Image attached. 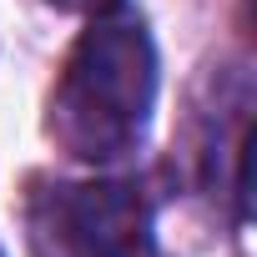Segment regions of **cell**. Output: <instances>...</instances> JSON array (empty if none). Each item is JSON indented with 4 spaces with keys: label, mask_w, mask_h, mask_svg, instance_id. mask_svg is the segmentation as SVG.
Wrapping results in <instances>:
<instances>
[{
    "label": "cell",
    "mask_w": 257,
    "mask_h": 257,
    "mask_svg": "<svg viewBox=\"0 0 257 257\" xmlns=\"http://www.w3.org/2000/svg\"><path fill=\"white\" fill-rule=\"evenodd\" d=\"M157 106V46L137 16H101L66 56L51 132L81 162L126 157Z\"/></svg>",
    "instance_id": "1"
},
{
    "label": "cell",
    "mask_w": 257,
    "mask_h": 257,
    "mask_svg": "<svg viewBox=\"0 0 257 257\" xmlns=\"http://www.w3.org/2000/svg\"><path fill=\"white\" fill-rule=\"evenodd\" d=\"M61 257H137L147 237V202L132 182H86L66 187L56 202Z\"/></svg>",
    "instance_id": "2"
},
{
    "label": "cell",
    "mask_w": 257,
    "mask_h": 257,
    "mask_svg": "<svg viewBox=\"0 0 257 257\" xmlns=\"http://www.w3.org/2000/svg\"><path fill=\"white\" fill-rule=\"evenodd\" d=\"M46 6H56V11H66V16H91V21H101V16H116V11H121V0H46Z\"/></svg>",
    "instance_id": "3"
},
{
    "label": "cell",
    "mask_w": 257,
    "mask_h": 257,
    "mask_svg": "<svg viewBox=\"0 0 257 257\" xmlns=\"http://www.w3.org/2000/svg\"><path fill=\"white\" fill-rule=\"evenodd\" d=\"M137 257H162V252H157V247H152V242H147V247H142V252H137Z\"/></svg>",
    "instance_id": "4"
},
{
    "label": "cell",
    "mask_w": 257,
    "mask_h": 257,
    "mask_svg": "<svg viewBox=\"0 0 257 257\" xmlns=\"http://www.w3.org/2000/svg\"><path fill=\"white\" fill-rule=\"evenodd\" d=\"M0 257H6V252H0Z\"/></svg>",
    "instance_id": "5"
}]
</instances>
